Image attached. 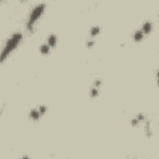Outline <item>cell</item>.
Masks as SVG:
<instances>
[{"label":"cell","instance_id":"30bf717a","mask_svg":"<svg viewBox=\"0 0 159 159\" xmlns=\"http://www.w3.org/2000/svg\"><path fill=\"white\" fill-rule=\"evenodd\" d=\"M144 131H146V136H147V137H151L152 132H151V123H149V121L146 122V126H144Z\"/></svg>","mask_w":159,"mask_h":159},{"label":"cell","instance_id":"8992f818","mask_svg":"<svg viewBox=\"0 0 159 159\" xmlns=\"http://www.w3.org/2000/svg\"><path fill=\"white\" fill-rule=\"evenodd\" d=\"M144 118H146V117H144V114H143V113H139V114H137V116L132 119V126H133V127L138 126L139 123L144 121Z\"/></svg>","mask_w":159,"mask_h":159},{"label":"cell","instance_id":"2e32d148","mask_svg":"<svg viewBox=\"0 0 159 159\" xmlns=\"http://www.w3.org/2000/svg\"><path fill=\"white\" fill-rule=\"evenodd\" d=\"M20 159H30V157L29 155H24V157H21Z\"/></svg>","mask_w":159,"mask_h":159},{"label":"cell","instance_id":"7c38bea8","mask_svg":"<svg viewBox=\"0 0 159 159\" xmlns=\"http://www.w3.org/2000/svg\"><path fill=\"white\" fill-rule=\"evenodd\" d=\"M37 109L40 111V113H41V114H45V113L47 112V107L44 106V104H42V106H40V107H37Z\"/></svg>","mask_w":159,"mask_h":159},{"label":"cell","instance_id":"9c48e42d","mask_svg":"<svg viewBox=\"0 0 159 159\" xmlns=\"http://www.w3.org/2000/svg\"><path fill=\"white\" fill-rule=\"evenodd\" d=\"M99 32H101V27H99V26H92L91 30H89V35H91L92 37L97 36Z\"/></svg>","mask_w":159,"mask_h":159},{"label":"cell","instance_id":"5bb4252c","mask_svg":"<svg viewBox=\"0 0 159 159\" xmlns=\"http://www.w3.org/2000/svg\"><path fill=\"white\" fill-rule=\"evenodd\" d=\"M93 44H94V42L91 40V41H87V42H86V46H87V47H92V46H93Z\"/></svg>","mask_w":159,"mask_h":159},{"label":"cell","instance_id":"277c9868","mask_svg":"<svg viewBox=\"0 0 159 159\" xmlns=\"http://www.w3.org/2000/svg\"><path fill=\"white\" fill-rule=\"evenodd\" d=\"M56 44H57V36L55 34H50L49 37H47V45L52 49V47L56 46Z\"/></svg>","mask_w":159,"mask_h":159},{"label":"cell","instance_id":"9a60e30c","mask_svg":"<svg viewBox=\"0 0 159 159\" xmlns=\"http://www.w3.org/2000/svg\"><path fill=\"white\" fill-rule=\"evenodd\" d=\"M157 83H158V86H159V70L157 71Z\"/></svg>","mask_w":159,"mask_h":159},{"label":"cell","instance_id":"5b68a950","mask_svg":"<svg viewBox=\"0 0 159 159\" xmlns=\"http://www.w3.org/2000/svg\"><path fill=\"white\" fill-rule=\"evenodd\" d=\"M143 36H144V32L142 31V29H138V30H136V31H134V34H133V40H134L136 42L142 41Z\"/></svg>","mask_w":159,"mask_h":159},{"label":"cell","instance_id":"3957f363","mask_svg":"<svg viewBox=\"0 0 159 159\" xmlns=\"http://www.w3.org/2000/svg\"><path fill=\"white\" fill-rule=\"evenodd\" d=\"M41 116H42V114L40 113V111L37 108L31 109L30 113H29V117H30V119H32V121H39V119L41 118Z\"/></svg>","mask_w":159,"mask_h":159},{"label":"cell","instance_id":"8fae6325","mask_svg":"<svg viewBox=\"0 0 159 159\" xmlns=\"http://www.w3.org/2000/svg\"><path fill=\"white\" fill-rule=\"evenodd\" d=\"M98 93H99V88L92 87L91 91H89V96H91V97H96V96H98Z\"/></svg>","mask_w":159,"mask_h":159},{"label":"cell","instance_id":"6da1fadb","mask_svg":"<svg viewBox=\"0 0 159 159\" xmlns=\"http://www.w3.org/2000/svg\"><path fill=\"white\" fill-rule=\"evenodd\" d=\"M21 40H23V34L19 31L14 32L11 36L6 40V42L4 45V49H3V52H1V62H4L9 55L18 47V45L21 42Z\"/></svg>","mask_w":159,"mask_h":159},{"label":"cell","instance_id":"7a4b0ae2","mask_svg":"<svg viewBox=\"0 0 159 159\" xmlns=\"http://www.w3.org/2000/svg\"><path fill=\"white\" fill-rule=\"evenodd\" d=\"M45 8H46V4L44 3H40L37 5H35V6L32 8L31 13H30V16H29V20H27V24H26V27L27 30H32L34 25L36 24V21L40 19V16L42 15Z\"/></svg>","mask_w":159,"mask_h":159},{"label":"cell","instance_id":"ba28073f","mask_svg":"<svg viewBox=\"0 0 159 159\" xmlns=\"http://www.w3.org/2000/svg\"><path fill=\"white\" fill-rule=\"evenodd\" d=\"M39 50H40V52H41L42 55H47V53H50V50H51V47H50L47 44H42Z\"/></svg>","mask_w":159,"mask_h":159},{"label":"cell","instance_id":"52a82bcc","mask_svg":"<svg viewBox=\"0 0 159 159\" xmlns=\"http://www.w3.org/2000/svg\"><path fill=\"white\" fill-rule=\"evenodd\" d=\"M152 27H153V24L151 21H146V23L142 25L141 29H142V31L144 32V35H146V34H149V32L152 31Z\"/></svg>","mask_w":159,"mask_h":159},{"label":"cell","instance_id":"4fadbf2b","mask_svg":"<svg viewBox=\"0 0 159 159\" xmlns=\"http://www.w3.org/2000/svg\"><path fill=\"white\" fill-rule=\"evenodd\" d=\"M101 84H102V81H101V80H96V81H94V86L93 87H97V88H99V87H101Z\"/></svg>","mask_w":159,"mask_h":159}]
</instances>
